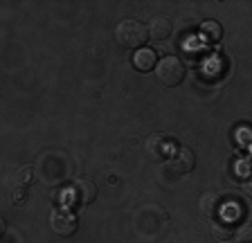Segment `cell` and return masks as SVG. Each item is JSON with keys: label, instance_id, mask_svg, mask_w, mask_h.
<instances>
[{"label": "cell", "instance_id": "obj_1", "mask_svg": "<svg viewBox=\"0 0 252 243\" xmlns=\"http://www.w3.org/2000/svg\"><path fill=\"white\" fill-rule=\"evenodd\" d=\"M115 38L122 48L140 50L142 45H147L149 30H147V25H142L140 21H122L115 30Z\"/></svg>", "mask_w": 252, "mask_h": 243}, {"label": "cell", "instance_id": "obj_2", "mask_svg": "<svg viewBox=\"0 0 252 243\" xmlns=\"http://www.w3.org/2000/svg\"><path fill=\"white\" fill-rule=\"evenodd\" d=\"M156 79L162 86H167V88L178 86L185 79V63L178 57H164L156 65Z\"/></svg>", "mask_w": 252, "mask_h": 243}, {"label": "cell", "instance_id": "obj_3", "mask_svg": "<svg viewBox=\"0 0 252 243\" xmlns=\"http://www.w3.org/2000/svg\"><path fill=\"white\" fill-rule=\"evenodd\" d=\"M97 198V185L93 180L79 178L68 187V203L70 207H86Z\"/></svg>", "mask_w": 252, "mask_h": 243}, {"label": "cell", "instance_id": "obj_4", "mask_svg": "<svg viewBox=\"0 0 252 243\" xmlns=\"http://www.w3.org/2000/svg\"><path fill=\"white\" fill-rule=\"evenodd\" d=\"M173 149L176 147L164 138L162 133H153L151 138L144 142V153H147V158L151 162H164V160H169L173 153Z\"/></svg>", "mask_w": 252, "mask_h": 243}, {"label": "cell", "instance_id": "obj_5", "mask_svg": "<svg viewBox=\"0 0 252 243\" xmlns=\"http://www.w3.org/2000/svg\"><path fill=\"white\" fill-rule=\"evenodd\" d=\"M50 225H52V232L59 237H72L77 232L79 223L70 210H54L50 214Z\"/></svg>", "mask_w": 252, "mask_h": 243}, {"label": "cell", "instance_id": "obj_6", "mask_svg": "<svg viewBox=\"0 0 252 243\" xmlns=\"http://www.w3.org/2000/svg\"><path fill=\"white\" fill-rule=\"evenodd\" d=\"M167 162H169V169H171L176 176H185V174H189V171L194 169L196 155L189 147H176L173 149V153H171V158H169Z\"/></svg>", "mask_w": 252, "mask_h": 243}, {"label": "cell", "instance_id": "obj_7", "mask_svg": "<svg viewBox=\"0 0 252 243\" xmlns=\"http://www.w3.org/2000/svg\"><path fill=\"white\" fill-rule=\"evenodd\" d=\"M198 210H200V214H203L205 218H210V221L220 218V214H223V198H220V194H216V191L203 194L198 201Z\"/></svg>", "mask_w": 252, "mask_h": 243}, {"label": "cell", "instance_id": "obj_8", "mask_svg": "<svg viewBox=\"0 0 252 243\" xmlns=\"http://www.w3.org/2000/svg\"><path fill=\"white\" fill-rule=\"evenodd\" d=\"M158 65L156 61V52L149 48H140L135 54H133V68L137 70V72H149V70H153Z\"/></svg>", "mask_w": 252, "mask_h": 243}, {"label": "cell", "instance_id": "obj_9", "mask_svg": "<svg viewBox=\"0 0 252 243\" xmlns=\"http://www.w3.org/2000/svg\"><path fill=\"white\" fill-rule=\"evenodd\" d=\"M149 36L156 38V41H164V38L171 36V21L164 16H156L149 23Z\"/></svg>", "mask_w": 252, "mask_h": 243}, {"label": "cell", "instance_id": "obj_10", "mask_svg": "<svg viewBox=\"0 0 252 243\" xmlns=\"http://www.w3.org/2000/svg\"><path fill=\"white\" fill-rule=\"evenodd\" d=\"M220 36H223V27L216 21H207L200 25V38H203L205 43H219Z\"/></svg>", "mask_w": 252, "mask_h": 243}, {"label": "cell", "instance_id": "obj_11", "mask_svg": "<svg viewBox=\"0 0 252 243\" xmlns=\"http://www.w3.org/2000/svg\"><path fill=\"white\" fill-rule=\"evenodd\" d=\"M210 232H212V237L219 239V241H227V239L234 237V227L227 221H212Z\"/></svg>", "mask_w": 252, "mask_h": 243}, {"label": "cell", "instance_id": "obj_12", "mask_svg": "<svg viewBox=\"0 0 252 243\" xmlns=\"http://www.w3.org/2000/svg\"><path fill=\"white\" fill-rule=\"evenodd\" d=\"M34 178H36V174H34V169H32V167H21V169H16V174H14L16 187L32 185V182H34Z\"/></svg>", "mask_w": 252, "mask_h": 243}, {"label": "cell", "instance_id": "obj_13", "mask_svg": "<svg viewBox=\"0 0 252 243\" xmlns=\"http://www.w3.org/2000/svg\"><path fill=\"white\" fill-rule=\"evenodd\" d=\"M236 243H252V227L241 225L236 230Z\"/></svg>", "mask_w": 252, "mask_h": 243}, {"label": "cell", "instance_id": "obj_14", "mask_svg": "<svg viewBox=\"0 0 252 243\" xmlns=\"http://www.w3.org/2000/svg\"><path fill=\"white\" fill-rule=\"evenodd\" d=\"M27 198V189L25 187H16L14 191H11V201L14 203H23Z\"/></svg>", "mask_w": 252, "mask_h": 243}, {"label": "cell", "instance_id": "obj_15", "mask_svg": "<svg viewBox=\"0 0 252 243\" xmlns=\"http://www.w3.org/2000/svg\"><path fill=\"white\" fill-rule=\"evenodd\" d=\"M243 189H246V194L252 198V176H248V180L243 182Z\"/></svg>", "mask_w": 252, "mask_h": 243}]
</instances>
